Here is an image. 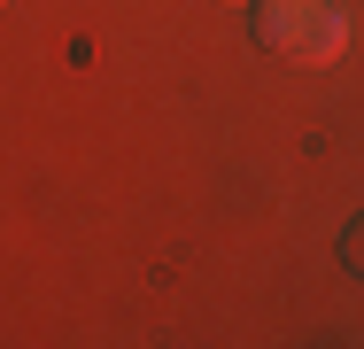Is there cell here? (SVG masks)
<instances>
[{
    "mask_svg": "<svg viewBox=\"0 0 364 349\" xmlns=\"http://www.w3.org/2000/svg\"><path fill=\"white\" fill-rule=\"evenodd\" d=\"M256 39L272 47V55H302V63H326V55H341V8L333 0H264L256 8Z\"/></svg>",
    "mask_w": 364,
    "mask_h": 349,
    "instance_id": "cell-1",
    "label": "cell"
},
{
    "mask_svg": "<svg viewBox=\"0 0 364 349\" xmlns=\"http://www.w3.org/2000/svg\"><path fill=\"white\" fill-rule=\"evenodd\" d=\"M349 264H357V272H364V225H357V233H349Z\"/></svg>",
    "mask_w": 364,
    "mask_h": 349,
    "instance_id": "cell-2",
    "label": "cell"
}]
</instances>
